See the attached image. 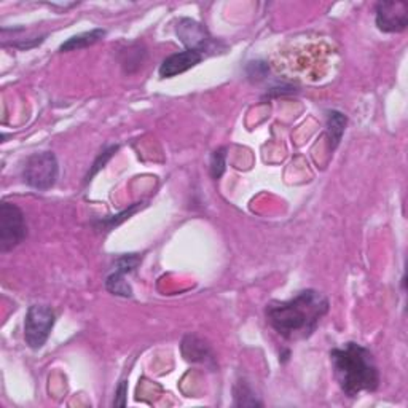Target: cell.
I'll return each instance as SVG.
<instances>
[{
  "mask_svg": "<svg viewBox=\"0 0 408 408\" xmlns=\"http://www.w3.org/2000/svg\"><path fill=\"white\" fill-rule=\"evenodd\" d=\"M329 313V300L323 293L307 289L286 302L266 304V323L286 340H304L314 334L325 314Z\"/></svg>",
  "mask_w": 408,
  "mask_h": 408,
  "instance_id": "1",
  "label": "cell"
},
{
  "mask_svg": "<svg viewBox=\"0 0 408 408\" xmlns=\"http://www.w3.org/2000/svg\"><path fill=\"white\" fill-rule=\"evenodd\" d=\"M330 359L336 383L348 397H356L362 391L373 393L378 389V366L368 348L350 341L332 350Z\"/></svg>",
  "mask_w": 408,
  "mask_h": 408,
  "instance_id": "2",
  "label": "cell"
},
{
  "mask_svg": "<svg viewBox=\"0 0 408 408\" xmlns=\"http://www.w3.org/2000/svg\"><path fill=\"white\" fill-rule=\"evenodd\" d=\"M59 165L53 152H40L31 155L23 168V179L35 190L51 188L58 181Z\"/></svg>",
  "mask_w": 408,
  "mask_h": 408,
  "instance_id": "3",
  "label": "cell"
},
{
  "mask_svg": "<svg viewBox=\"0 0 408 408\" xmlns=\"http://www.w3.org/2000/svg\"><path fill=\"white\" fill-rule=\"evenodd\" d=\"M27 224L18 206L3 201L0 206V252H8L24 241Z\"/></svg>",
  "mask_w": 408,
  "mask_h": 408,
  "instance_id": "4",
  "label": "cell"
},
{
  "mask_svg": "<svg viewBox=\"0 0 408 408\" xmlns=\"http://www.w3.org/2000/svg\"><path fill=\"white\" fill-rule=\"evenodd\" d=\"M54 320V311L47 304H32L24 319V340L31 350H40L50 336Z\"/></svg>",
  "mask_w": 408,
  "mask_h": 408,
  "instance_id": "5",
  "label": "cell"
},
{
  "mask_svg": "<svg viewBox=\"0 0 408 408\" xmlns=\"http://www.w3.org/2000/svg\"><path fill=\"white\" fill-rule=\"evenodd\" d=\"M375 16H377V26L380 31L402 32L408 26V5L402 0L395 2H378L375 7Z\"/></svg>",
  "mask_w": 408,
  "mask_h": 408,
  "instance_id": "6",
  "label": "cell"
},
{
  "mask_svg": "<svg viewBox=\"0 0 408 408\" xmlns=\"http://www.w3.org/2000/svg\"><path fill=\"white\" fill-rule=\"evenodd\" d=\"M176 32L181 42L187 47V50H193L203 54V51L208 50L212 43V37L209 35L208 29L195 19H179Z\"/></svg>",
  "mask_w": 408,
  "mask_h": 408,
  "instance_id": "7",
  "label": "cell"
},
{
  "mask_svg": "<svg viewBox=\"0 0 408 408\" xmlns=\"http://www.w3.org/2000/svg\"><path fill=\"white\" fill-rule=\"evenodd\" d=\"M203 61V54L193 50H185L181 53H174L168 56L160 66L161 79H172L176 75H181L187 70L193 69L197 64Z\"/></svg>",
  "mask_w": 408,
  "mask_h": 408,
  "instance_id": "8",
  "label": "cell"
},
{
  "mask_svg": "<svg viewBox=\"0 0 408 408\" xmlns=\"http://www.w3.org/2000/svg\"><path fill=\"white\" fill-rule=\"evenodd\" d=\"M182 354L187 361L192 362H206L208 359L212 361L211 348L195 335L185 336L182 341Z\"/></svg>",
  "mask_w": 408,
  "mask_h": 408,
  "instance_id": "9",
  "label": "cell"
},
{
  "mask_svg": "<svg viewBox=\"0 0 408 408\" xmlns=\"http://www.w3.org/2000/svg\"><path fill=\"white\" fill-rule=\"evenodd\" d=\"M348 118L345 113L338 111H329L327 112V138H329V147L330 150H335L338 147L340 140L345 134Z\"/></svg>",
  "mask_w": 408,
  "mask_h": 408,
  "instance_id": "10",
  "label": "cell"
},
{
  "mask_svg": "<svg viewBox=\"0 0 408 408\" xmlns=\"http://www.w3.org/2000/svg\"><path fill=\"white\" fill-rule=\"evenodd\" d=\"M106 35L104 29H92L88 32H81L79 35L70 37L69 40H66L59 48V51H75V50H81V48L91 47L95 43L99 42L102 37Z\"/></svg>",
  "mask_w": 408,
  "mask_h": 408,
  "instance_id": "11",
  "label": "cell"
},
{
  "mask_svg": "<svg viewBox=\"0 0 408 408\" xmlns=\"http://www.w3.org/2000/svg\"><path fill=\"white\" fill-rule=\"evenodd\" d=\"M124 276L127 275L118 273V271H112L106 279V289L118 297H133V289L131 286L128 284V281L124 279Z\"/></svg>",
  "mask_w": 408,
  "mask_h": 408,
  "instance_id": "12",
  "label": "cell"
},
{
  "mask_svg": "<svg viewBox=\"0 0 408 408\" xmlns=\"http://www.w3.org/2000/svg\"><path fill=\"white\" fill-rule=\"evenodd\" d=\"M235 405L238 407H260L262 402L257 400L252 388L246 382H238L235 384Z\"/></svg>",
  "mask_w": 408,
  "mask_h": 408,
  "instance_id": "13",
  "label": "cell"
},
{
  "mask_svg": "<svg viewBox=\"0 0 408 408\" xmlns=\"http://www.w3.org/2000/svg\"><path fill=\"white\" fill-rule=\"evenodd\" d=\"M225 166H227V149L225 147H220V149L212 152L211 155V166H209L211 177L215 179V181L217 179H220L225 172Z\"/></svg>",
  "mask_w": 408,
  "mask_h": 408,
  "instance_id": "14",
  "label": "cell"
},
{
  "mask_svg": "<svg viewBox=\"0 0 408 408\" xmlns=\"http://www.w3.org/2000/svg\"><path fill=\"white\" fill-rule=\"evenodd\" d=\"M118 149H120V145H111V147H107V149L102 150L99 155H97L96 161L92 163V168H91V171H90L88 174H86V177H85V182H86V183H88V182L91 181V177L95 176V174H96L97 171L102 170V168H104V166L107 165V161L111 160L112 156L117 154Z\"/></svg>",
  "mask_w": 408,
  "mask_h": 408,
  "instance_id": "15",
  "label": "cell"
},
{
  "mask_svg": "<svg viewBox=\"0 0 408 408\" xmlns=\"http://www.w3.org/2000/svg\"><path fill=\"white\" fill-rule=\"evenodd\" d=\"M139 262H140L139 255L136 254L123 255V257H120L115 262V265H113V271H118V273H123V275L133 273V271L138 268Z\"/></svg>",
  "mask_w": 408,
  "mask_h": 408,
  "instance_id": "16",
  "label": "cell"
},
{
  "mask_svg": "<svg viewBox=\"0 0 408 408\" xmlns=\"http://www.w3.org/2000/svg\"><path fill=\"white\" fill-rule=\"evenodd\" d=\"M139 208H142V203H136L134 206H131V208H129L128 211H124V212H122V214H118V215H113L115 217V219H107V220H104V222H101V225L104 224V225H107V228H112L113 225H118V224H122L123 220H127V219H129V215H133L136 211H138Z\"/></svg>",
  "mask_w": 408,
  "mask_h": 408,
  "instance_id": "17",
  "label": "cell"
},
{
  "mask_svg": "<svg viewBox=\"0 0 408 408\" xmlns=\"http://www.w3.org/2000/svg\"><path fill=\"white\" fill-rule=\"evenodd\" d=\"M266 70H268V66H266L265 63H250L247 72H249L250 79H257L259 80V79L265 77Z\"/></svg>",
  "mask_w": 408,
  "mask_h": 408,
  "instance_id": "18",
  "label": "cell"
},
{
  "mask_svg": "<svg viewBox=\"0 0 408 408\" xmlns=\"http://www.w3.org/2000/svg\"><path fill=\"white\" fill-rule=\"evenodd\" d=\"M127 394H128V382L127 380H123L120 386L117 388V397L115 400H113V405L117 407H124L127 405Z\"/></svg>",
  "mask_w": 408,
  "mask_h": 408,
  "instance_id": "19",
  "label": "cell"
}]
</instances>
